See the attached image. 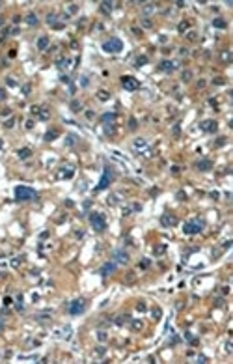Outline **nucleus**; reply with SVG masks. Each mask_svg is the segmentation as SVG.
Returning a JSON list of instances; mask_svg holds the SVG:
<instances>
[{
    "instance_id": "11",
    "label": "nucleus",
    "mask_w": 233,
    "mask_h": 364,
    "mask_svg": "<svg viewBox=\"0 0 233 364\" xmlns=\"http://www.w3.org/2000/svg\"><path fill=\"white\" fill-rule=\"evenodd\" d=\"M114 260L118 263H127L129 262V256H127L125 250H114Z\"/></svg>"
},
{
    "instance_id": "4",
    "label": "nucleus",
    "mask_w": 233,
    "mask_h": 364,
    "mask_svg": "<svg viewBox=\"0 0 233 364\" xmlns=\"http://www.w3.org/2000/svg\"><path fill=\"white\" fill-rule=\"evenodd\" d=\"M86 310V301L84 299H75L73 303H69V314L71 316H79Z\"/></svg>"
},
{
    "instance_id": "2",
    "label": "nucleus",
    "mask_w": 233,
    "mask_h": 364,
    "mask_svg": "<svg viewBox=\"0 0 233 364\" xmlns=\"http://www.w3.org/2000/svg\"><path fill=\"white\" fill-rule=\"evenodd\" d=\"M90 224L93 226V230H97V232H103L104 228H107V220H104V217L101 213H91L90 215Z\"/></svg>"
},
{
    "instance_id": "17",
    "label": "nucleus",
    "mask_w": 233,
    "mask_h": 364,
    "mask_svg": "<svg viewBox=\"0 0 233 364\" xmlns=\"http://www.w3.org/2000/svg\"><path fill=\"white\" fill-rule=\"evenodd\" d=\"M26 23L30 24V26H36V24H37V17L34 15V13H30V15L26 17Z\"/></svg>"
},
{
    "instance_id": "41",
    "label": "nucleus",
    "mask_w": 233,
    "mask_h": 364,
    "mask_svg": "<svg viewBox=\"0 0 233 364\" xmlns=\"http://www.w3.org/2000/svg\"><path fill=\"white\" fill-rule=\"evenodd\" d=\"M0 331H2V321H0Z\"/></svg>"
},
{
    "instance_id": "34",
    "label": "nucleus",
    "mask_w": 233,
    "mask_h": 364,
    "mask_svg": "<svg viewBox=\"0 0 233 364\" xmlns=\"http://www.w3.org/2000/svg\"><path fill=\"white\" fill-rule=\"evenodd\" d=\"M4 99H6V92H4V90H0V101H4Z\"/></svg>"
},
{
    "instance_id": "15",
    "label": "nucleus",
    "mask_w": 233,
    "mask_h": 364,
    "mask_svg": "<svg viewBox=\"0 0 233 364\" xmlns=\"http://www.w3.org/2000/svg\"><path fill=\"white\" fill-rule=\"evenodd\" d=\"M114 8V2H101V11L103 13H110Z\"/></svg>"
},
{
    "instance_id": "12",
    "label": "nucleus",
    "mask_w": 233,
    "mask_h": 364,
    "mask_svg": "<svg viewBox=\"0 0 233 364\" xmlns=\"http://www.w3.org/2000/svg\"><path fill=\"white\" fill-rule=\"evenodd\" d=\"M198 170H201V172H207V170H211L213 168V163H211L209 159H203V161H198Z\"/></svg>"
},
{
    "instance_id": "31",
    "label": "nucleus",
    "mask_w": 233,
    "mask_h": 364,
    "mask_svg": "<svg viewBox=\"0 0 233 364\" xmlns=\"http://www.w3.org/2000/svg\"><path fill=\"white\" fill-rule=\"evenodd\" d=\"M142 24H144L146 28H149V26H151V21H149V19H146V21L142 19Z\"/></svg>"
},
{
    "instance_id": "3",
    "label": "nucleus",
    "mask_w": 233,
    "mask_h": 364,
    "mask_svg": "<svg viewBox=\"0 0 233 364\" xmlns=\"http://www.w3.org/2000/svg\"><path fill=\"white\" fill-rule=\"evenodd\" d=\"M103 49L107 52H119L123 49V43H121V39L112 38V39H108V41H104V43H103Z\"/></svg>"
},
{
    "instance_id": "40",
    "label": "nucleus",
    "mask_w": 233,
    "mask_h": 364,
    "mask_svg": "<svg viewBox=\"0 0 233 364\" xmlns=\"http://www.w3.org/2000/svg\"><path fill=\"white\" fill-rule=\"evenodd\" d=\"M2 24H4V19H2V17H0V26H2Z\"/></svg>"
},
{
    "instance_id": "13",
    "label": "nucleus",
    "mask_w": 233,
    "mask_h": 364,
    "mask_svg": "<svg viewBox=\"0 0 233 364\" xmlns=\"http://www.w3.org/2000/svg\"><path fill=\"white\" fill-rule=\"evenodd\" d=\"M159 67L162 69V71H173L175 67H177V64L175 62H170V60H164V62H160Z\"/></svg>"
},
{
    "instance_id": "18",
    "label": "nucleus",
    "mask_w": 233,
    "mask_h": 364,
    "mask_svg": "<svg viewBox=\"0 0 233 364\" xmlns=\"http://www.w3.org/2000/svg\"><path fill=\"white\" fill-rule=\"evenodd\" d=\"M114 120H116V114H104V116H101L103 123H108V122H114Z\"/></svg>"
},
{
    "instance_id": "20",
    "label": "nucleus",
    "mask_w": 233,
    "mask_h": 364,
    "mask_svg": "<svg viewBox=\"0 0 233 364\" xmlns=\"http://www.w3.org/2000/svg\"><path fill=\"white\" fill-rule=\"evenodd\" d=\"M213 26H216V28H226V21H224V19H215V21H213Z\"/></svg>"
},
{
    "instance_id": "29",
    "label": "nucleus",
    "mask_w": 233,
    "mask_h": 364,
    "mask_svg": "<svg viewBox=\"0 0 233 364\" xmlns=\"http://www.w3.org/2000/svg\"><path fill=\"white\" fill-rule=\"evenodd\" d=\"M129 127H131V129H136V120H135V118H131V122H129Z\"/></svg>"
},
{
    "instance_id": "23",
    "label": "nucleus",
    "mask_w": 233,
    "mask_h": 364,
    "mask_svg": "<svg viewBox=\"0 0 233 364\" xmlns=\"http://www.w3.org/2000/svg\"><path fill=\"white\" fill-rule=\"evenodd\" d=\"M108 97H110L108 92H104V90H101V92H99V99H101V101H107Z\"/></svg>"
},
{
    "instance_id": "19",
    "label": "nucleus",
    "mask_w": 233,
    "mask_h": 364,
    "mask_svg": "<svg viewBox=\"0 0 233 364\" xmlns=\"http://www.w3.org/2000/svg\"><path fill=\"white\" fill-rule=\"evenodd\" d=\"M73 176V168H69V170H62L58 174V178H71Z\"/></svg>"
},
{
    "instance_id": "21",
    "label": "nucleus",
    "mask_w": 233,
    "mask_h": 364,
    "mask_svg": "<svg viewBox=\"0 0 233 364\" xmlns=\"http://www.w3.org/2000/svg\"><path fill=\"white\" fill-rule=\"evenodd\" d=\"M144 64H147V56H138V58H136V66L140 67V66H144Z\"/></svg>"
},
{
    "instance_id": "32",
    "label": "nucleus",
    "mask_w": 233,
    "mask_h": 364,
    "mask_svg": "<svg viewBox=\"0 0 233 364\" xmlns=\"http://www.w3.org/2000/svg\"><path fill=\"white\" fill-rule=\"evenodd\" d=\"M136 308H138L140 312H144V310H146V304H144V303H138V306H136Z\"/></svg>"
},
{
    "instance_id": "38",
    "label": "nucleus",
    "mask_w": 233,
    "mask_h": 364,
    "mask_svg": "<svg viewBox=\"0 0 233 364\" xmlns=\"http://www.w3.org/2000/svg\"><path fill=\"white\" fill-rule=\"evenodd\" d=\"M222 58H224V60H229V52H228V51H226V52L222 54Z\"/></svg>"
},
{
    "instance_id": "8",
    "label": "nucleus",
    "mask_w": 233,
    "mask_h": 364,
    "mask_svg": "<svg viewBox=\"0 0 233 364\" xmlns=\"http://www.w3.org/2000/svg\"><path fill=\"white\" fill-rule=\"evenodd\" d=\"M160 224L164 228H170V226H175V224H177V219H175L173 215H170V213H164L160 217Z\"/></svg>"
},
{
    "instance_id": "14",
    "label": "nucleus",
    "mask_w": 233,
    "mask_h": 364,
    "mask_svg": "<svg viewBox=\"0 0 233 364\" xmlns=\"http://www.w3.org/2000/svg\"><path fill=\"white\" fill-rule=\"evenodd\" d=\"M47 47H49V38H45V36L39 38L37 39V49H39V51H45Z\"/></svg>"
},
{
    "instance_id": "5",
    "label": "nucleus",
    "mask_w": 233,
    "mask_h": 364,
    "mask_svg": "<svg viewBox=\"0 0 233 364\" xmlns=\"http://www.w3.org/2000/svg\"><path fill=\"white\" fill-rule=\"evenodd\" d=\"M203 228V222L201 220H192V222H187L185 228H183V232L188 234V235H194V234H200Z\"/></svg>"
},
{
    "instance_id": "22",
    "label": "nucleus",
    "mask_w": 233,
    "mask_h": 364,
    "mask_svg": "<svg viewBox=\"0 0 233 364\" xmlns=\"http://www.w3.org/2000/svg\"><path fill=\"white\" fill-rule=\"evenodd\" d=\"M39 118H41V120H47V118H49V110L47 108H39Z\"/></svg>"
},
{
    "instance_id": "7",
    "label": "nucleus",
    "mask_w": 233,
    "mask_h": 364,
    "mask_svg": "<svg viewBox=\"0 0 233 364\" xmlns=\"http://www.w3.org/2000/svg\"><path fill=\"white\" fill-rule=\"evenodd\" d=\"M110 181H112V172H110V168H104L103 178H101V181H99V185L95 187V191H103V189H107L110 185Z\"/></svg>"
},
{
    "instance_id": "26",
    "label": "nucleus",
    "mask_w": 233,
    "mask_h": 364,
    "mask_svg": "<svg viewBox=\"0 0 233 364\" xmlns=\"http://www.w3.org/2000/svg\"><path fill=\"white\" fill-rule=\"evenodd\" d=\"M135 148H146V140H136V142H135Z\"/></svg>"
},
{
    "instance_id": "36",
    "label": "nucleus",
    "mask_w": 233,
    "mask_h": 364,
    "mask_svg": "<svg viewBox=\"0 0 233 364\" xmlns=\"http://www.w3.org/2000/svg\"><path fill=\"white\" fill-rule=\"evenodd\" d=\"M73 142H75V136H73V135L67 136V144H73Z\"/></svg>"
},
{
    "instance_id": "25",
    "label": "nucleus",
    "mask_w": 233,
    "mask_h": 364,
    "mask_svg": "<svg viewBox=\"0 0 233 364\" xmlns=\"http://www.w3.org/2000/svg\"><path fill=\"white\" fill-rule=\"evenodd\" d=\"M54 136H56V131H49L45 135V140H54Z\"/></svg>"
},
{
    "instance_id": "35",
    "label": "nucleus",
    "mask_w": 233,
    "mask_h": 364,
    "mask_svg": "<svg viewBox=\"0 0 233 364\" xmlns=\"http://www.w3.org/2000/svg\"><path fill=\"white\" fill-rule=\"evenodd\" d=\"M23 92H24V95H28V92H30V86H28V84H26V86L23 88Z\"/></svg>"
},
{
    "instance_id": "37",
    "label": "nucleus",
    "mask_w": 233,
    "mask_h": 364,
    "mask_svg": "<svg viewBox=\"0 0 233 364\" xmlns=\"http://www.w3.org/2000/svg\"><path fill=\"white\" fill-rule=\"evenodd\" d=\"M187 26H188V24H187V23H181V24H179V30H181V32H183V30H185V28H187Z\"/></svg>"
},
{
    "instance_id": "9",
    "label": "nucleus",
    "mask_w": 233,
    "mask_h": 364,
    "mask_svg": "<svg viewBox=\"0 0 233 364\" xmlns=\"http://www.w3.org/2000/svg\"><path fill=\"white\" fill-rule=\"evenodd\" d=\"M218 129V123L215 120H205L201 123V131H205V133H215Z\"/></svg>"
},
{
    "instance_id": "42",
    "label": "nucleus",
    "mask_w": 233,
    "mask_h": 364,
    "mask_svg": "<svg viewBox=\"0 0 233 364\" xmlns=\"http://www.w3.org/2000/svg\"><path fill=\"white\" fill-rule=\"evenodd\" d=\"M0 148H2V142H0Z\"/></svg>"
},
{
    "instance_id": "10",
    "label": "nucleus",
    "mask_w": 233,
    "mask_h": 364,
    "mask_svg": "<svg viewBox=\"0 0 233 364\" xmlns=\"http://www.w3.org/2000/svg\"><path fill=\"white\" fill-rule=\"evenodd\" d=\"M114 269H116V263L114 262H108V263H104L101 269H99V273H101L103 276H108L110 273H114Z\"/></svg>"
},
{
    "instance_id": "33",
    "label": "nucleus",
    "mask_w": 233,
    "mask_h": 364,
    "mask_svg": "<svg viewBox=\"0 0 233 364\" xmlns=\"http://www.w3.org/2000/svg\"><path fill=\"white\" fill-rule=\"evenodd\" d=\"M67 64H69V60H62V62H60V64H58V66H60V67H65Z\"/></svg>"
},
{
    "instance_id": "24",
    "label": "nucleus",
    "mask_w": 233,
    "mask_h": 364,
    "mask_svg": "<svg viewBox=\"0 0 233 364\" xmlns=\"http://www.w3.org/2000/svg\"><path fill=\"white\" fill-rule=\"evenodd\" d=\"M125 321H129V316H119V319H116V323H118V325H123Z\"/></svg>"
},
{
    "instance_id": "6",
    "label": "nucleus",
    "mask_w": 233,
    "mask_h": 364,
    "mask_svg": "<svg viewBox=\"0 0 233 364\" xmlns=\"http://www.w3.org/2000/svg\"><path fill=\"white\" fill-rule=\"evenodd\" d=\"M121 86L127 90V92H135V90L140 88V82L135 79V77H121Z\"/></svg>"
},
{
    "instance_id": "30",
    "label": "nucleus",
    "mask_w": 233,
    "mask_h": 364,
    "mask_svg": "<svg viewBox=\"0 0 233 364\" xmlns=\"http://www.w3.org/2000/svg\"><path fill=\"white\" fill-rule=\"evenodd\" d=\"M190 77H192L190 71H185V73H183V80H190Z\"/></svg>"
},
{
    "instance_id": "39",
    "label": "nucleus",
    "mask_w": 233,
    "mask_h": 364,
    "mask_svg": "<svg viewBox=\"0 0 233 364\" xmlns=\"http://www.w3.org/2000/svg\"><path fill=\"white\" fill-rule=\"evenodd\" d=\"M226 349H228V353H231V342H228V344H226Z\"/></svg>"
},
{
    "instance_id": "27",
    "label": "nucleus",
    "mask_w": 233,
    "mask_h": 364,
    "mask_svg": "<svg viewBox=\"0 0 233 364\" xmlns=\"http://www.w3.org/2000/svg\"><path fill=\"white\" fill-rule=\"evenodd\" d=\"M71 107H73V110H75V112H79V110H80V103H79V101H73V105H71Z\"/></svg>"
},
{
    "instance_id": "28",
    "label": "nucleus",
    "mask_w": 233,
    "mask_h": 364,
    "mask_svg": "<svg viewBox=\"0 0 233 364\" xmlns=\"http://www.w3.org/2000/svg\"><path fill=\"white\" fill-rule=\"evenodd\" d=\"M132 329H135V331H138V329H142V323H140V321H132Z\"/></svg>"
},
{
    "instance_id": "16",
    "label": "nucleus",
    "mask_w": 233,
    "mask_h": 364,
    "mask_svg": "<svg viewBox=\"0 0 233 364\" xmlns=\"http://www.w3.org/2000/svg\"><path fill=\"white\" fill-rule=\"evenodd\" d=\"M17 153H19L21 159H28V157L32 155V150H30V148H23V150H19Z\"/></svg>"
},
{
    "instance_id": "1",
    "label": "nucleus",
    "mask_w": 233,
    "mask_h": 364,
    "mask_svg": "<svg viewBox=\"0 0 233 364\" xmlns=\"http://www.w3.org/2000/svg\"><path fill=\"white\" fill-rule=\"evenodd\" d=\"M15 198L17 200H23V202H28V200H36L37 198V192L30 187H17L15 189Z\"/></svg>"
}]
</instances>
